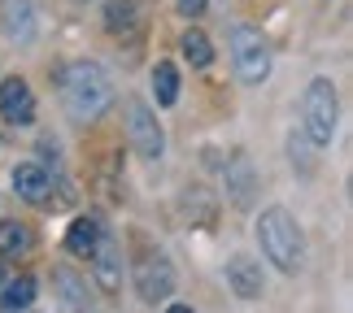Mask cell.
I'll return each instance as SVG.
<instances>
[{"label":"cell","instance_id":"cell-19","mask_svg":"<svg viewBox=\"0 0 353 313\" xmlns=\"http://www.w3.org/2000/svg\"><path fill=\"white\" fill-rule=\"evenodd\" d=\"M201 9H205V0H179V13H183V18H196Z\"/></svg>","mask_w":353,"mask_h":313},{"label":"cell","instance_id":"cell-13","mask_svg":"<svg viewBox=\"0 0 353 313\" xmlns=\"http://www.w3.org/2000/svg\"><path fill=\"white\" fill-rule=\"evenodd\" d=\"M227 192H232L236 205H249L253 200V166H249V157L227 161Z\"/></svg>","mask_w":353,"mask_h":313},{"label":"cell","instance_id":"cell-2","mask_svg":"<svg viewBox=\"0 0 353 313\" xmlns=\"http://www.w3.org/2000/svg\"><path fill=\"white\" fill-rule=\"evenodd\" d=\"M257 239H262V252L270 266H279L283 274L301 270L305 244H301V226H296V217L288 209H266L257 217Z\"/></svg>","mask_w":353,"mask_h":313},{"label":"cell","instance_id":"cell-11","mask_svg":"<svg viewBox=\"0 0 353 313\" xmlns=\"http://www.w3.org/2000/svg\"><path fill=\"white\" fill-rule=\"evenodd\" d=\"M9 183H13V192H18L22 200H31V205H39V200L48 196V174H44V166H18Z\"/></svg>","mask_w":353,"mask_h":313},{"label":"cell","instance_id":"cell-12","mask_svg":"<svg viewBox=\"0 0 353 313\" xmlns=\"http://www.w3.org/2000/svg\"><path fill=\"white\" fill-rule=\"evenodd\" d=\"M0 13H5V35H9V39L26 44V39L35 35V26H31V5H26V0H0Z\"/></svg>","mask_w":353,"mask_h":313},{"label":"cell","instance_id":"cell-18","mask_svg":"<svg viewBox=\"0 0 353 313\" xmlns=\"http://www.w3.org/2000/svg\"><path fill=\"white\" fill-rule=\"evenodd\" d=\"M183 57L192 61V65H210V61H214L210 39L201 35V31H183Z\"/></svg>","mask_w":353,"mask_h":313},{"label":"cell","instance_id":"cell-4","mask_svg":"<svg viewBox=\"0 0 353 313\" xmlns=\"http://www.w3.org/2000/svg\"><path fill=\"white\" fill-rule=\"evenodd\" d=\"M232 65H236V78L240 83H266L270 74V48L262 31H253V26H232Z\"/></svg>","mask_w":353,"mask_h":313},{"label":"cell","instance_id":"cell-1","mask_svg":"<svg viewBox=\"0 0 353 313\" xmlns=\"http://www.w3.org/2000/svg\"><path fill=\"white\" fill-rule=\"evenodd\" d=\"M61 100L70 109L74 122H97L114 100V87H110V74L101 70L97 61H74L61 70Z\"/></svg>","mask_w":353,"mask_h":313},{"label":"cell","instance_id":"cell-16","mask_svg":"<svg viewBox=\"0 0 353 313\" xmlns=\"http://www.w3.org/2000/svg\"><path fill=\"white\" fill-rule=\"evenodd\" d=\"M105 22H110V31H127V26H135L140 22V0H110Z\"/></svg>","mask_w":353,"mask_h":313},{"label":"cell","instance_id":"cell-5","mask_svg":"<svg viewBox=\"0 0 353 313\" xmlns=\"http://www.w3.org/2000/svg\"><path fill=\"white\" fill-rule=\"evenodd\" d=\"M122 114H127V140L135 148V157L140 161H161V153H166V135H161V127H157V114L144 100H135V96L122 105Z\"/></svg>","mask_w":353,"mask_h":313},{"label":"cell","instance_id":"cell-10","mask_svg":"<svg viewBox=\"0 0 353 313\" xmlns=\"http://www.w3.org/2000/svg\"><path fill=\"white\" fill-rule=\"evenodd\" d=\"M101 239L105 235H101V222H97V217H74V222H70V235H65V248H70L74 257H92Z\"/></svg>","mask_w":353,"mask_h":313},{"label":"cell","instance_id":"cell-20","mask_svg":"<svg viewBox=\"0 0 353 313\" xmlns=\"http://www.w3.org/2000/svg\"><path fill=\"white\" fill-rule=\"evenodd\" d=\"M166 313H196V309H188V305H170Z\"/></svg>","mask_w":353,"mask_h":313},{"label":"cell","instance_id":"cell-14","mask_svg":"<svg viewBox=\"0 0 353 313\" xmlns=\"http://www.w3.org/2000/svg\"><path fill=\"white\" fill-rule=\"evenodd\" d=\"M153 91H157V105H166V109L179 100V70L170 61H161L153 70Z\"/></svg>","mask_w":353,"mask_h":313},{"label":"cell","instance_id":"cell-6","mask_svg":"<svg viewBox=\"0 0 353 313\" xmlns=\"http://www.w3.org/2000/svg\"><path fill=\"white\" fill-rule=\"evenodd\" d=\"M135 288H140V301H148V305L166 301L174 292V270H170L166 257H148V261L135 270Z\"/></svg>","mask_w":353,"mask_h":313},{"label":"cell","instance_id":"cell-15","mask_svg":"<svg viewBox=\"0 0 353 313\" xmlns=\"http://www.w3.org/2000/svg\"><path fill=\"white\" fill-rule=\"evenodd\" d=\"M31 252V230L22 222H5L0 226V257H22Z\"/></svg>","mask_w":353,"mask_h":313},{"label":"cell","instance_id":"cell-9","mask_svg":"<svg viewBox=\"0 0 353 313\" xmlns=\"http://www.w3.org/2000/svg\"><path fill=\"white\" fill-rule=\"evenodd\" d=\"M227 283L240 301H257L262 296V266H253L249 257H232L227 261Z\"/></svg>","mask_w":353,"mask_h":313},{"label":"cell","instance_id":"cell-8","mask_svg":"<svg viewBox=\"0 0 353 313\" xmlns=\"http://www.w3.org/2000/svg\"><path fill=\"white\" fill-rule=\"evenodd\" d=\"M92 274H97V283H101V292H118L122 288V252H118V244L114 239H101L97 244V252H92Z\"/></svg>","mask_w":353,"mask_h":313},{"label":"cell","instance_id":"cell-7","mask_svg":"<svg viewBox=\"0 0 353 313\" xmlns=\"http://www.w3.org/2000/svg\"><path fill=\"white\" fill-rule=\"evenodd\" d=\"M0 118L5 122H31L35 118V96L31 87H26V78H5L0 83Z\"/></svg>","mask_w":353,"mask_h":313},{"label":"cell","instance_id":"cell-17","mask_svg":"<svg viewBox=\"0 0 353 313\" xmlns=\"http://www.w3.org/2000/svg\"><path fill=\"white\" fill-rule=\"evenodd\" d=\"M31 301H35V279H13L5 292H0V305H5L9 313L13 309H31Z\"/></svg>","mask_w":353,"mask_h":313},{"label":"cell","instance_id":"cell-3","mask_svg":"<svg viewBox=\"0 0 353 313\" xmlns=\"http://www.w3.org/2000/svg\"><path fill=\"white\" fill-rule=\"evenodd\" d=\"M336 122H341V100H336V87L332 78H314L305 87V100H301V127H305V140L310 144H332L336 140Z\"/></svg>","mask_w":353,"mask_h":313}]
</instances>
